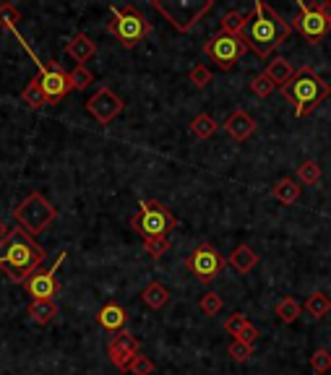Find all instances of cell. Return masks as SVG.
Wrapping results in <instances>:
<instances>
[{"label": "cell", "instance_id": "obj_1", "mask_svg": "<svg viewBox=\"0 0 331 375\" xmlns=\"http://www.w3.org/2000/svg\"><path fill=\"white\" fill-rule=\"evenodd\" d=\"M289 35H292V24L284 21L263 0H255L251 21H248L246 32H243V42H246L248 50H253L258 58H269Z\"/></svg>", "mask_w": 331, "mask_h": 375}, {"label": "cell", "instance_id": "obj_2", "mask_svg": "<svg viewBox=\"0 0 331 375\" xmlns=\"http://www.w3.org/2000/svg\"><path fill=\"white\" fill-rule=\"evenodd\" d=\"M44 261V250L21 227L11 230V238L0 242V269L13 284H26L35 269Z\"/></svg>", "mask_w": 331, "mask_h": 375}, {"label": "cell", "instance_id": "obj_3", "mask_svg": "<svg viewBox=\"0 0 331 375\" xmlns=\"http://www.w3.org/2000/svg\"><path fill=\"white\" fill-rule=\"evenodd\" d=\"M282 94H284V99L295 104L297 118H306L318 104H323V99H329L331 84H326L313 68H300L295 70L292 81L282 86Z\"/></svg>", "mask_w": 331, "mask_h": 375}, {"label": "cell", "instance_id": "obj_4", "mask_svg": "<svg viewBox=\"0 0 331 375\" xmlns=\"http://www.w3.org/2000/svg\"><path fill=\"white\" fill-rule=\"evenodd\" d=\"M107 29H110V35L118 37V42L123 44L126 50H133V47L152 32V24L146 21L144 13H141L136 6H112Z\"/></svg>", "mask_w": 331, "mask_h": 375}, {"label": "cell", "instance_id": "obj_5", "mask_svg": "<svg viewBox=\"0 0 331 375\" xmlns=\"http://www.w3.org/2000/svg\"><path fill=\"white\" fill-rule=\"evenodd\" d=\"M131 227L146 238H167L178 227V216L162 201H141L138 214L131 216Z\"/></svg>", "mask_w": 331, "mask_h": 375}, {"label": "cell", "instance_id": "obj_6", "mask_svg": "<svg viewBox=\"0 0 331 375\" xmlns=\"http://www.w3.org/2000/svg\"><path fill=\"white\" fill-rule=\"evenodd\" d=\"M292 29L300 32L303 39H308L311 44H318L331 32V3L329 0H315V3L300 0Z\"/></svg>", "mask_w": 331, "mask_h": 375}, {"label": "cell", "instance_id": "obj_7", "mask_svg": "<svg viewBox=\"0 0 331 375\" xmlns=\"http://www.w3.org/2000/svg\"><path fill=\"white\" fill-rule=\"evenodd\" d=\"M55 216H58V209H55L42 193H29V196L13 209V219H16V224L29 235V238L47 230V227L55 222Z\"/></svg>", "mask_w": 331, "mask_h": 375}, {"label": "cell", "instance_id": "obj_8", "mask_svg": "<svg viewBox=\"0 0 331 375\" xmlns=\"http://www.w3.org/2000/svg\"><path fill=\"white\" fill-rule=\"evenodd\" d=\"M212 0H154V8L167 18L178 32H188L191 26H195L204 13L212 11Z\"/></svg>", "mask_w": 331, "mask_h": 375}, {"label": "cell", "instance_id": "obj_9", "mask_svg": "<svg viewBox=\"0 0 331 375\" xmlns=\"http://www.w3.org/2000/svg\"><path fill=\"white\" fill-rule=\"evenodd\" d=\"M16 37H18V42H21V47L29 52V58L37 63V70H40V73H37V78H40V84H42V92H44V97H47V102H50V104L60 102V99H63V97L71 92L68 73L60 68L55 60H50V63H42V60L37 58V52L29 47V42H26L24 37L18 35V32H16Z\"/></svg>", "mask_w": 331, "mask_h": 375}, {"label": "cell", "instance_id": "obj_10", "mask_svg": "<svg viewBox=\"0 0 331 375\" xmlns=\"http://www.w3.org/2000/svg\"><path fill=\"white\" fill-rule=\"evenodd\" d=\"M246 42H243V37H232V35H212L206 39L204 44V52L209 58L219 66L222 70H232L235 68V63H238L243 55H246Z\"/></svg>", "mask_w": 331, "mask_h": 375}, {"label": "cell", "instance_id": "obj_11", "mask_svg": "<svg viewBox=\"0 0 331 375\" xmlns=\"http://www.w3.org/2000/svg\"><path fill=\"white\" fill-rule=\"evenodd\" d=\"M224 266H227V261H224V258L219 256V250L214 245H209V242H201V245L195 247L193 253L186 258V269L193 273L198 281H204V284L217 279Z\"/></svg>", "mask_w": 331, "mask_h": 375}, {"label": "cell", "instance_id": "obj_12", "mask_svg": "<svg viewBox=\"0 0 331 375\" xmlns=\"http://www.w3.org/2000/svg\"><path fill=\"white\" fill-rule=\"evenodd\" d=\"M66 261V250H60L55 264L47 269V271H35L29 279H26V292L32 295V300H55L58 295V269Z\"/></svg>", "mask_w": 331, "mask_h": 375}, {"label": "cell", "instance_id": "obj_13", "mask_svg": "<svg viewBox=\"0 0 331 375\" xmlns=\"http://www.w3.org/2000/svg\"><path fill=\"white\" fill-rule=\"evenodd\" d=\"M86 110L92 112L97 123L107 125V123H112V120H115L120 112H123V99H120V97L112 92V89L102 86V89L94 94V97H89V102H86Z\"/></svg>", "mask_w": 331, "mask_h": 375}, {"label": "cell", "instance_id": "obj_14", "mask_svg": "<svg viewBox=\"0 0 331 375\" xmlns=\"http://www.w3.org/2000/svg\"><path fill=\"white\" fill-rule=\"evenodd\" d=\"M141 344L133 333H118V336H112L110 344H107V357L115 367H118L120 373H128V365L133 362L136 355H141Z\"/></svg>", "mask_w": 331, "mask_h": 375}, {"label": "cell", "instance_id": "obj_15", "mask_svg": "<svg viewBox=\"0 0 331 375\" xmlns=\"http://www.w3.org/2000/svg\"><path fill=\"white\" fill-rule=\"evenodd\" d=\"M224 130H227L229 138H235V141H246L255 133V120L248 115L246 110H235L224 120Z\"/></svg>", "mask_w": 331, "mask_h": 375}, {"label": "cell", "instance_id": "obj_16", "mask_svg": "<svg viewBox=\"0 0 331 375\" xmlns=\"http://www.w3.org/2000/svg\"><path fill=\"white\" fill-rule=\"evenodd\" d=\"M97 324L102 326L104 331H123L128 324V313L118 302H107V305L97 313Z\"/></svg>", "mask_w": 331, "mask_h": 375}, {"label": "cell", "instance_id": "obj_17", "mask_svg": "<svg viewBox=\"0 0 331 375\" xmlns=\"http://www.w3.org/2000/svg\"><path fill=\"white\" fill-rule=\"evenodd\" d=\"M227 264L238 273H248L255 264H258V253H255L251 245H238L235 250H232V256H229Z\"/></svg>", "mask_w": 331, "mask_h": 375}, {"label": "cell", "instance_id": "obj_18", "mask_svg": "<svg viewBox=\"0 0 331 375\" xmlns=\"http://www.w3.org/2000/svg\"><path fill=\"white\" fill-rule=\"evenodd\" d=\"M58 316V302L55 300H32L29 305V318L40 326H47L52 318Z\"/></svg>", "mask_w": 331, "mask_h": 375}, {"label": "cell", "instance_id": "obj_19", "mask_svg": "<svg viewBox=\"0 0 331 375\" xmlns=\"http://www.w3.org/2000/svg\"><path fill=\"white\" fill-rule=\"evenodd\" d=\"M248 21H251V13L246 11H227L224 18H222V35H232V37H243Z\"/></svg>", "mask_w": 331, "mask_h": 375}, {"label": "cell", "instance_id": "obj_20", "mask_svg": "<svg viewBox=\"0 0 331 375\" xmlns=\"http://www.w3.org/2000/svg\"><path fill=\"white\" fill-rule=\"evenodd\" d=\"M66 50H68V55H71L73 60H76L78 66H84L86 60L92 58L94 52H97V44H94L86 35H76V37H73V39L68 42V47H66Z\"/></svg>", "mask_w": 331, "mask_h": 375}, {"label": "cell", "instance_id": "obj_21", "mask_svg": "<svg viewBox=\"0 0 331 375\" xmlns=\"http://www.w3.org/2000/svg\"><path fill=\"white\" fill-rule=\"evenodd\" d=\"M141 300H144L146 305L154 307V310H160L170 302V290L162 284V281H152V284H146L144 292H141Z\"/></svg>", "mask_w": 331, "mask_h": 375}, {"label": "cell", "instance_id": "obj_22", "mask_svg": "<svg viewBox=\"0 0 331 375\" xmlns=\"http://www.w3.org/2000/svg\"><path fill=\"white\" fill-rule=\"evenodd\" d=\"M266 76L272 78L274 86H284L287 81H292L295 76V68H292V63L287 58H274L269 63V68H266Z\"/></svg>", "mask_w": 331, "mask_h": 375}, {"label": "cell", "instance_id": "obj_23", "mask_svg": "<svg viewBox=\"0 0 331 375\" xmlns=\"http://www.w3.org/2000/svg\"><path fill=\"white\" fill-rule=\"evenodd\" d=\"M21 99H24V104H29L32 110H42V107H47V97H44L42 92V84H40V78H32L29 84H26L24 94H21Z\"/></svg>", "mask_w": 331, "mask_h": 375}, {"label": "cell", "instance_id": "obj_24", "mask_svg": "<svg viewBox=\"0 0 331 375\" xmlns=\"http://www.w3.org/2000/svg\"><path fill=\"white\" fill-rule=\"evenodd\" d=\"M272 196L279 201V204H295L297 198H300V185H297L295 180H289V178H284V180H279L277 185L272 188Z\"/></svg>", "mask_w": 331, "mask_h": 375}, {"label": "cell", "instance_id": "obj_25", "mask_svg": "<svg viewBox=\"0 0 331 375\" xmlns=\"http://www.w3.org/2000/svg\"><path fill=\"white\" fill-rule=\"evenodd\" d=\"M217 120L212 118V115H206V112H201V115H195L193 123H191V130H193L195 138H212L214 133H217Z\"/></svg>", "mask_w": 331, "mask_h": 375}, {"label": "cell", "instance_id": "obj_26", "mask_svg": "<svg viewBox=\"0 0 331 375\" xmlns=\"http://www.w3.org/2000/svg\"><path fill=\"white\" fill-rule=\"evenodd\" d=\"M306 310L313 318L329 316V313H331V297H329V295H323V292H313V295L306 300Z\"/></svg>", "mask_w": 331, "mask_h": 375}, {"label": "cell", "instance_id": "obj_27", "mask_svg": "<svg viewBox=\"0 0 331 375\" xmlns=\"http://www.w3.org/2000/svg\"><path fill=\"white\" fill-rule=\"evenodd\" d=\"M68 84H71V92H84L86 86L94 84L92 70L86 68V66H76V68L68 73Z\"/></svg>", "mask_w": 331, "mask_h": 375}, {"label": "cell", "instance_id": "obj_28", "mask_svg": "<svg viewBox=\"0 0 331 375\" xmlns=\"http://www.w3.org/2000/svg\"><path fill=\"white\" fill-rule=\"evenodd\" d=\"M297 180L303 183V185H315L318 180H321V164L313 162V159H308L297 167Z\"/></svg>", "mask_w": 331, "mask_h": 375}, {"label": "cell", "instance_id": "obj_29", "mask_svg": "<svg viewBox=\"0 0 331 375\" xmlns=\"http://www.w3.org/2000/svg\"><path fill=\"white\" fill-rule=\"evenodd\" d=\"M277 316H279L282 324H295L297 316H300V305H297V300L292 297H284L277 302Z\"/></svg>", "mask_w": 331, "mask_h": 375}, {"label": "cell", "instance_id": "obj_30", "mask_svg": "<svg viewBox=\"0 0 331 375\" xmlns=\"http://www.w3.org/2000/svg\"><path fill=\"white\" fill-rule=\"evenodd\" d=\"M144 250H146V256L149 258H162L167 250H170V240L167 238H146L144 240Z\"/></svg>", "mask_w": 331, "mask_h": 375}, {"label": "cell", "instance_id": "obj_31", "mask_svg": "<svg viewBox=\"0 0 331 375\" xmlns=\"http://www.w3.org/2000/svg\"><path fill=\"white\" fill-rule=\"evenodd\" d=\"M16 21H18V8L13 3H3L0 6V29L16 32Z\"/></svg>", "mask_w": 331, "mask_h": 375}, {"label": "cell", "instance_id": "obj_32", "mask_svg": "<svg viewBox=\"0 0 331 375\" xmlns=\"http://www.w3.org/2000/svg\"><path fill=\"white\" fill-rule=\"evenodd\" d=\"M274 89H277V86L272 84V78L266 76V73H258V76H253V81H251V92H253L255 97H261V99H266Z\"/></svg>", "mask_w": 331, "mask_h": 375}, {"label": "cell", "instance_id": "obj_33", "mask_svg": "<svg viewBox=\"0 0 331 375\" xmlns=\"http://www.w3.org/2000/svg\"><path fill=\"white\" fill-rule=\"evenodd\" d=\"M188 78H191V84L193 86H198V89H204V86H209L212 84V70L206 68V66H193L191 68V73H188Z\"/></svg>", "mask_w": 331, "mask_h": 375}, {"label": "cell", "instance_id": "obj_34", "mask_svg": "<svg viewBox=\"0 0 331 375\" xmlns=\"http://www.w3.org/2000/svg\"><path fill=\"white\" fill-rule=\"evenodd\" d=\"M311 367H313V373L323 375V373H329L331 370V352L329 350H318L311 357Z\"/></svg>", "mask_w": 331, "mask_h": 375}, {"label": "cell", "instance_id": "obj_35", "mask_svg": "<svg viewBox=\"0 0 331 375\" xmlns=\"http://www.w3.org/2000/svg\"><path fill=\"white\" fill-rule=\"evenodd\" d=\"M128 373H133V375H152L154 373V362L146 355H136L133 357V362L128 365Z\"/></svg>", "mask_w": 331, "mask_h": 375}, {"label": "cell", "instance_id": "obj_36", "mask_svg": "<svg viewBox=\"0 0 331 375\" xmlns=\"http://www.w3.org/2000/svg\"><path fill=\"white\" fill-rule=\"evenodd\" d=\"M222 310V297L217 295V292H206L204 297H201V313H206V316H217Z\"/></svg>", "mask_w": 331, "mask_h": 375}, {"label": "cell", "instance_id": "obj_37", "mask_svg": "<svg viewBox=\"0 0 331 375\" xmlns=\"http://www.w3.org/2000/svg\"><path fill=\"white\" fill-rule=\"evenodd\" d=\"M227 352H229V357L235 359V362H246V359L253 355V347H251V344H243V341H232Z\"/></svg>", "mask_w": 331, "mask_h": 375}, {"label": "cell", "instance_id": "obj_38", "mask_svg": "<svg viewBox=\"0 0 331 375\" xmlns=\"http://www.w3.org/2000/svg\"><path fill=\"white\" fill-rule=\"evenodd\" d=\"M248 324H251V321H248V318L243 316V313H235V316H229L227 321H224V331L232 333V336H238V333L243 331V328H246Z\"/></svg>", "mask_w": 331, "mask_h": 375}, {"label": "cell", "instance_id": "obj_39", "mask_svg": "<svg viewBox=\"0 0 331 375\" xmlns=\"http://www.w3.org/2000/svg\"><path fill=\"white\" fill-rule=\"evenodd\" d=\"M255 339H258V328H255L253 324H248L246 328H243V331L235 336V341H243V344H251V347H253Z\"/></svg>", "mask_w": 331, "mask_h": 375}, {"label": "cell", "instance_id": "obj_40", "mask_svg": "<svg viewBox=\"0 0 331 375\" xmlns=\"http://www.w3.org/2000/svg\"><path fill=\"white\" fill-rule=\"evenodd\" d=\"M11 238V227L3 219H0V242H6V240Z\"/></svg>", "mask_w": 331, "mask_h": 375}]
</instances>
